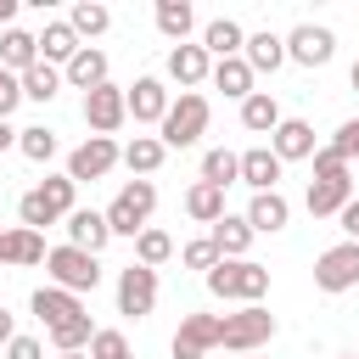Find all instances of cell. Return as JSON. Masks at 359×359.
<instances>
[{
  "mask_svg": "<svg viewBox=\"0 0 359 359\" xmlns=\"http://www.w3.org/2000/svg\"><path fill=\"white\" fill-rule=\"evenodd\" d=\"M62 359H90V353H62Z\"/></svg>",
  "mask_w": 359,
  "mask_h": 359,
  "instance_id": "f907efd6",
  "label": "cell"
},
{
  "mask_svg": "<svg viewBox=\"0 0 359 359\" xmlns=\"http://www.w3.org/2000/svg\"><path fill=\"white\" fill-rule=\"evenodd\" d=\"M241 45H247V34H241V22H230V17H213V22L202 28V50H208V56H219V62H224V56H236Z\"/></svg>",
  "mask_w": 359,
  "mask_h": 359,
  "instance_id": "44dd1931",
  "label": "cell"
},
{
  "mask_svg": "<svg viewBox=\"0 0 359 359\" xmlns=\"http://www.w3.org/2000/svg\"><path fill=\"white\" fill-rule=\"evenodd\" d=\"M118 157H123V151H118V140H112V135H90V140L67 157V180H73V185H79V180H101Z\"/></svg>",
  "mask_w": 359,
  "mask_h": 359,
  "instance_id": "9c48e42d",
  "label": "cell"
},
{
  "mask_svg": "<svg viewBox=\"0 0 359 359\" xmlns=\"http://www.w3.org/2000/svg\"><path fill=\"white\" fill-rule=\"evenodd\" d=\"M11 140H17V129H11V123H6V118H0V151H6V146H11Z\"/></svg>",
  "mask_w": 359,
  "mask_h": 359,
  "instance_id": "bcb514c9",
  "label": "cell"
},
{
  "mask_svg": "<svg viewBox=\"0 0 359 359\" xmlns=\"http://www.w3.org/2000/svg\"><path fill=\"white\" fill-rule=\"evenodd\" d=\"M34 314L45 320V331H56V325L79 320L84 309H79V297H73V292H62V286H39V292H34Z\"/></svg>",
  "mask_w": 359,
  "mask_h": 359,
  "instance_id": "2e32d148",
  "label": "cell"
},
{
  "mask_svg": "<svg viewBox=\"0 0 359 359\" xmlns=\"http://www.w3.org/2000/svg\"><path fill=\"white\" fill-rule=\"evenodd\" d=\"M73 180L67 174H50L45 185H34V191H22V202H17V219H22V230H45V224H56V219H67L73 213Z\"/></svg>",
  "mask_w": 359,
  "mask_h": 359,
  "instance_id": "6da1fadb",
  "label": "cell"
},
{
  "mask_svg": "<svg viewBox=\"0 0 359 359\" xmlns=\"http://www.w3.org/2000/svg\"><path fill=\"white\" fill-rule=\"evenodd\" d=\"M107 22H112V11H107V6H95V0H79V6H73V17H67V28H73L79 39L107 34Z\"/></svg>",
  "mask_w": 359,
  "mask_h": 359,
  "instance_id": "f546056e",
  "label": "cell"
},
{
  "mask_svg": "<svg viewBox=\"0 0 359 359\" xmlns=\"http://www.w3.org/2000/svg\"><path fill=\"white\" fill-rule=\"evenodd\" d=\"M337 219H342V230H348V241H359V196H353V202H348V208H342Z\"/></svg>",
  "mask_w": 359,
  "mask_h": 359,
  "instance_id": "f6af8a7d",
  "label": "cell"
},
{
  "mask_svg": "<svg viewBox=\"0 0 359 359\" xmlns=\"http://www.w3.org/2000/svg\"><path fill=\"white\" fill-rule=\"evenodd\" d=\"M241 180H247L252 191H275V180H280V157H275L269 146L241 151Z\"/></svg>",
  "mask_w": 359,
  "mask_h": 359,
  "instance_id": "ffe728a7",
  "label": "cell"
},
{
  "mask_svg": "<svg viewBox=\"0 0 359 359\" xmlns=\"http://www.w3.org/2000/svg\"><path fill=\"white\" fill-rule=\"evenodd\" d=\"M314 286H320V292H348V286H359V241L325 247L320 264H314Z\"/></svg>",
  "mask_w": 359,
  "mask_h": 359,
  "instance_id": "52a82bcc",
  "label": "cell"
},
{
  "mask_svg": "<svg viewBox=\"0 0 359 359\" xmlns=\"http://www.w3.org/2000/svg\"><path fill=\"white\" fill-rule=\"evenodd\" d=\"M90 359H135V353H129V337L107 325V331H95V337H90Z\"/></svg>",
  "mask_w": 359,
  "mask_h": 359,
  "instance_id": "f35d334b",
  "label": "cell"
},
{
  "mask_svg": "<svg viewBox=\"0 0 359 359\" xmlns=\"http://www.w3.org/2000/svg\"><path fill=\"white\" fill-rule=\"evenodd\" d=\"M208 292L213 297H241V303H258L269 292V269L252 264V258H219L208 269Z\"/></svg>",
  "mask_w": 359,
  "mask_h": 359,
  "instance_id": "7a4b0ae2",
  "label": "cell"
},
{
  "mask_svg": "<svg viewBox=\"0 0 359 359\" xmlns=\"http://www.w3.org/2000/svg\"><path fill=\"white\" fill-rule=\"evenodd\" d=\"M0 264H17V269H28V264H45V236L39 230H6L0 236Z\"/></svg>",
  "mask_w": 359,
  "mask_h": 359,
  "instance_id": "e0dca14e",
  "label": "cell"
},
{
  "mask_svg": "<svg viewBox=\"0 0 359 359\" xmlns=\"http://www.w3.org/2000/svg\"><path fill=\"white\" fill-rule=\"evenodd\" d=\"M168 258H174V241H168V230H140V236H135V264L157 269V264H168Z\"/></svg>",
  "mask_w": 359,
  "mask_h": 359,
  "instance_id": "836d02e7",
  "label": "cell"
},
{
  "mask_svg": "<svg viewBox=\"0 0 359 359\" xmlns=\"http://www.w3.org/2000/svg\"><path fill=\"white\" fill-rule=\"evenodd\" d=\"M0 342H11V314L0 309Z\"/></svg>",
  "mask_w": 359,
  "mask_h": 359,
  "instance_id": "c3c4849f",
  "label": "cell"
},
{
  "mask_svg": "<svg viewBox=\"0 0 359 359\" xmlns=\"http://www.w3.org/2000/svg\"><path fill=\"white\" fill-rule=\"evenodd\" d=\"M185 213H191L196 224H219V219H224V191L208 185V180H196V185L185 191Z\"/></svg>",
  "mask_w": 359,
  "mask_h": 359,
  "instance_id": "7402d4cb",
  "label": "cell"
},
{
  "mask_svg": "<svg viewBox=\"0 0 359 359\" xmlns=\"http://www.w3.org/2000/svg\"><path fill=\"white\" fill-rule=\"evenodd\" d=\"M90 337H95V325H90V314H79V320H67V325H56V331H50V342H56L62 353H79V348H84Z\"/></svg>",
  "mask_w": 359,
  "mask_h": 359,
  "instance_id": "74e56055",
  "label": "cell"
},
{
  "mask_svg": "<svg viewBox=\"0 0 359 359\" xmlns=\"http://www.w3.org/2000/svg\"><path fill=\"white\" fill-rule=\"evenodd\" d=\"M280 163H292V157H314V129L303 123V118H280L275 123V146H269Z\"/></svg>",
  "mask_w": 359,
  "mask_h": 359,
  "instance_id": "ac0fdd59",
  "label": "cell"
},
{
  "mask_svg": "<svg viewBox=\"0 0 359 359\" xmlns=\"http://www.w3.org/2000/svg\"><path fill=\"white\" fill-rule=\"evenodd\" d=\"M348 84H353V90H359V62H353V73H348Z\"/></svg>",
  "mask_w": 359,
  "mask_h": 359,
  "instance_id": "681fc988",
  "label": "cell"
},
{
  "mask_svg": "<svg viewBox=\"0 0 359 359\" xmlns=\"http://www.w3.org/2000/svg\"><path fill=\"white\" fill-rule=\"evenodd\" d=\"M168 73H174L180 84H202V79H208V50H202V45H174V50H168Z\"/></svg>",
  "mask_w": 359,
  "mask_h": 359,
  "instance_id": "484cf974",
  "label": "cell"
},
{
  "mask_svg": "<svg viewBox=\"0 0 359 359\" xmlns=\"http://www.w3.org/2000/svg\"><path fill=\"white\" fill-rule=\"evenodd\" d=\"M112 241V230H107V213H95V208H73L67 213V247H79V252H101Z\"/></svg>",
  "mask_w": 359,
  "mask_h": 359,
  "instance_id": "4fadbf2b",
  "label": "cell"
},
{
  "mask_svg": "<svg viewBox=\"0 0 359 359\" xmlns=\"http://www.w3.org/2000/svg\"><path fill=\"white\" fill-rule=\"evenodd\" d=\"M34 62H39V39H34V34H22V28H6V34H0V67L22 79Z\"/></svg>",
  "mask_w": 359,
  "mask_h": 359,
  "instance_id": "d6986e66",
  "label": "cell"
},
{
  "mask_svg": "<svg viewBox=\"0 0 359 359\" xmlns=\"http://www.w3.org/2000/svg\"><path fill=\"white\" fill-rule=\"evenodd\" d=\"M337 174H348V163H342L331 146H320V151H314V180H337Z\"/></svg>",
  "mask_w": 359,
  "mask_h": 359,
  "instance_id": "b9f144b4",
  "label": "cell"
},
{
  "mask_svg": "<svg viewBox=\"0 0 359 359\" xmlns=\"http://www.w3.org/2000/svg\"><path fill=\"white\" fill-rule=\"evenodd\" d=\"M241 50H247V56H241V62H247V67H252V73H275V67H280V62H286V45H280V39H275V34H269V28H264V34H252V39H247V45H241Z\"/></svg>",
  "mask_w": 359,
  "mask_h": 359,
  "instance_id": "cb8c5ba5",
  "label": "cell"
},
{
  "mask_svg": "<svg viewBox=\"0 0 359 359\" xmlns=\"http://www.w3.org/2000/svg\"><path fill=\"white\" fill-rule=\"evenodd\" d=\"M202 129H208V95L185 90V95L168 101V112H163V151H168V146H196Z\"/></svg>",
  "mask_w": 359,
  "mask_h": 359,
  "instance_id": "277c9868",
  "label": "cell"
},
{
  "mask_svg": "<svg viewBox=\"0 0 359 359\" xmlns=\"http://www.w3.org/2000/svg\"><path fill=\"white\" fill-rule=\"evenodd\" d=\"M331 151L348 163V157H359V118H348L342 129H337V140H331Z\"/></svg>",
  "mask_w": 359,
  "mask_h": 359,
  "instance_id": "60d3db41",
  "label": "cell"
},
{
  "mask_svg": "<svg viewBox=\"0 0 359 359\" xmlns=\"http://www.w3.org/2000/svg\"><path fill=\"white\" fill-rule=\"evenodd\" d=\"M208 348H219V314H185L174 331V359H202Z\"/></svg>",
  "mask_w": 359,
  "mask_h": 359,
  "instance_id": "7c38bea8",
  "label": "cell"
},
{
  "mask_svg": "<svg viewBox=\"0 0 359 359\" xmlns=\"http://www.w3.org/2000/svg\"><path fill=\"white\" fill-rule=\"evenodd\" d=\"M202 180L224 191L230 180H241V157H236V151H224V146H213V151L202 157Z\"/></svg>",
  "mask_w": 359,
  "mask_h": 359,
  "instance_id": "d6a6232c",
  "label": "cell"
},
{
  "mask_svg": "<svg viewBox=\"0 0 359 359\" xmlns=\"http://www.w3.org/2000/svg\"><path fill=\"white\" fill-rule=\"evenodd\" d=\"M185 264H191V269H213V264H219V247H213L208 236H196V241L185 247Z\"/></svg>",
  "mask_w": 359,
  "mask_h": 359,
  "instance_id": "ab89813d",
  "label": "cell"
},
{
  "mask_svg": "<svg viewBox=\"0 0 359 359\" xmlns=\"http://www.w3.org/2000/svg\"><path fill=\"white\" fill-rule=\"evenodd\" d=\"M45 269H50V280H56L62 292H73V297H79V292H95V286H101V264H95L90 252L67 247V241L45 252Z\"/></svg>",
  "mask_w": 359,
  "mask_h": 359,
  "instance_id": "5b68a950",
  "label": "cell"
},
{
  "mask_svg": "<svg viewBox=\"0 0 359 359\" xmlns=\"http://www.w3.org/2000/svg\"><path fill=\"white\" fill-rule=\"evenodd\" d=\"M123 118H129V107H123V90H118V84H95V90H84V123H90L95 135H112Z\"/></svg>",
  "mask_w": 359,
  "mask_h": 359,
  "instance_id": "8fae6325",
  "label": "cell"
},
{
  "mask_svg": "<svg viewBox=\"0 0 359 359\" xmlns=\"http://www.w3.org/2000/svg\"><path fill=\"white\" fill-rule=\"evenodd\" d=\"M123 107L135 112V123H163V112H168V90H163V79H135V84L123 90Z\"/></svg>",
  "mask_w": 359,
  "mask_h": 359,
  "instance_id": "5bb4252c",
  "label": "cell"
},
{
  "mask_svg": "<svg viewBox=\"0 0 359 359\" xmlns=\"http://www.w3.org/2000/svg\"><path fill=\"white\" fill-rule=\"evenodd\" d=\"M280 45H286V56H292V62H303V67H325V62H331V50H337L331 28H314V22H297Z\"/></svg>",
  "mask_w": 359,
  "mask_h": 359,
  "instance_id": "30bf717a",
  "label": "cell"
},
{
  "mask_svg": "<svg viewBox=\"0 0 359 359\" xmlns=\"http://www.w3.org/2000/svg\"><path fill=\"white\" fill-rule=\"evenodd\" d=\"M241 123H247V129H269V135H275V123H280V107H275V95L252 90V95L241 101Z\"/></svg>",
  "mask_w": 359,
  "mask_h": 359,
  "instance_id": "1f68e13d",
  "label": "cell"
},
{
  "mask_svg": "<svg viewBox=\"0 0 359 359\" xmlns=\"http://www.w3.org/2000/svg\"><path fill=\"white\" fill-rule=\"evenodd\" d=\"M17 84H22V95H28V101H50V95L62 90V73H56L50 62H34V67H28Z\"/></svg>",
  "mask_w": 359,
  "mask_h": 359,
  "instance_id": "4dcf8cb0",
  "label": "cell"
},
{
  "mask_svg": "<svg viewBox=\"0 0 359 359\" xmlns=\"http://www.w3.org/2000/svg\"><path fill=\"white\" fill-rule=\"evenodd\" d=\"M67 79H73L79 90H95V84H107V56H101V50H90V45H79V56L67 62Z\"/></svg>",
  "mask_w": 359,
  "mask_h": 359,
  "instance_id": "4316f807",
  "label": "cell"
},
{
  "mask_svg": "<svg viewBox=\"0 0 359 359\" xmlns=\"http://www.w3.org/2000/svg\"><path fill=\"white\" fill-rule=\"evenodd\" d=\"M123 163H129L135 174H151V168L163 163V140H151V135H135V140L123 146Z\"/></svg>",
  "mask_w": 359,
  "mask_h": 359,
  "instance_id": "8d00e7d4",
  "label": "cell"
},
{
  "mask_svg": "<svg viewBox=\"0 0 359 359\" xmlns=\"http://www.w3.org/2000/svg\"><path fill=\"white\" fill-rule=\"evenodd\" d=\"M208 241L219 247V258H241V252L252 247V224H247V219H230V213H224V219L213 224V236H208Z\"/></svg>",
  "mask_w": 359,
  "mask_h": 359,
  "instance_id": "d4e9b609",
  "label": "cell"
},
{
  "mask_svg": "<svg viewBox=\"0 0 359 359\" xmlns=\"http://www.w3.org/2000/svg\"><path fill=\"white\" fill-rule=\"evenodd\" d=\"M269 337H275V314L258 309V303H247L241 314H224V320H219V348H241V353H252V348L269 342Z\"/></svg>",
  "mask_w": 359,
  "mask_h": 359,
  "instance_id": "8992f818",
  "label": "cell"
},
{
  "mask_svg": "<svg viewBox=\"0 0 359 359\" xmlns=\"http://www.w3.org/2000/svg\"><path fill=\"white\" fill-rule=\"evenodd\" d=\"M17 146H22V157H28V163H50V157H56V135H50L45 123L17 129Z\"/></svg>",
  "mask_w": 359,
  "mask_h": 359,
  "instance_id": "d590c367",
  "label": "cell"
},
{
  "mask_svg": "<svg viewBox=\"0 0 359 359\" xmlns=\"http://www.w3.org/2000/svg\"><path fill=\"white\" fill-rule=\"evenodd\" d=\"M39 50H45V62H73V56H79V34H73L67 22H45Z\"/></svg>",
  "mask_w": 359,
  "mask_h": 359,
  "instance_id": "83f0119b",
  "label": "cell"
},
{
  "mask_svg": "<svg viewBox=\"0 0 359 359\" xmlns=\"http://www.w3.org/2000/svg\"><path fill=\"white\" fill-rule=\"evenodd\" d=\"M342 359H353V353H342Z\"/></svg>",
  "mask_w": 359,
  "mask_h": 359,
  "instance_id": "816d5d0a",
  "label": "cell"
},
{
  "mask_svg": "<svg viewBox=\"0 0 359 359\" xmlns=\"http://www.w3.org/2000/svg\"><path fill=\"white\" fill-rule=\"evenodd\" d=\"M286 219H292V208H286V196H280V191H258V196H252V208H247L252 236H258V230H280Z\"/></svg>",
  "mask_w": 359,
  "mask_h": 359,
  "instance_id": "603a6c76",
  "label": "cell"
},
{
  "mask_svg": "<svg viewBox=\"0 0 359 359\" xmlns=\"http://www.w3.org/2000/svg\"><path fill=\"white\" fill-rule=\"evenodd\" d=\"M151 303H157V269L129 264V269L118 275V314L140 320V314H151Z\"/></svg>",
  "mask_w": 359,
  "mask_h": 359,
  "instance_id": "ba28073f",
  "label": "cell"
},
{
  "mask_svg": "<svg viewBox=\"0 0 359 359\" xmlns=\"http://www.w3.org/2000/svg\"><path fill=\"white\" fill-rule=\"evenodd\" d=\"M6 359H39V342L34 337H11L6 342Z\"/></svg>",
  "mask_w": 359,
  "mask_h": 359,
  "instance_id": "ee69618b",
  "label": "cell"
},
{
  "mask_svg": "<svg viewBox=\"0 0 359 359\" xmlns=\"http://www.w3.org/2000/svg\"><path fill=\"white\" fill-rule=\"evenodd\" d=\"M191 22H196V17H191V6H185V0H157V28H163L168 39H180V45H185Z\"/></svg>",
  "mask_w": 359,
  "mask_h": 359,
  "instance_id": "e575fe53",
  "label": "cell"
},
{
  "mask_svg": "<svg viewBox=\"0 0 359 359\" xmlns=\"http://www.w3.org/2000/svg\"><path fill=\"white\" fill-rule=\"evenodd\" d=\"M348 202H353V180H348V174L309 185V213H314V219H331V213H342Z\"/></svg>",
  "mask_w": 359,
  "mask_h": 359,
  "instance_id": "9a60e30c",
  "label": "cell"
},
{
  "mask_svg": "<svg viewBox=\"0 0 359 359\" xmlns=\"http://www.w3.org/2000/svg\"><path fill=\"white\" fill-rule=\"evenodd\" d=\"M213 84H219L224 95H241V101H247V95H252V67H247L241 56H224V62L213 67Z\"/></svg>",
  "mask_w": 359,
  "mask_h": 359,
  "instance_id": "f1b7e54d",
  "label": "cell"
},
{
  "mask_svg": "<svg viewBox=\"0 0 359 359\" xmlns=\"http://www.w3.org/2000/svg\"><path fill=\"white\" fill-rule=\"evenodd\" d=\"M151 208H157V185L151 180H129L112 196V208H107V230L112 236H140L146 219H151Z\"/></svg>",
  "mask_w": 359,
  "mask_h": 359,
  "instance_id": "3957f363",
  "label": "cell"
},
{
  "mask_svg": "<svg viewBox=\"0 0 359 359\" xmlns=\"http://www.w3.org/2000/svg\"><path fill=\"white\" fill-rule=\"evenodd\" d=\"M22 101V84H17V73H6L0 67V118H11V107Z\"/></svg>",
  "mask_w": 359,
  "mask_h": 359,
  "instance_id": "7bdbcfd3",
  "label": "cell"
},
{
  "mask_svg": "<svg viewBox=\"0 0 359 359\" xmlns=\"http://www.w3.org/2000/svg\"><path fill=\"white\" fill-rule=\"evenodd\" d=\"M17 17V0H0V22H11Z\"/></svg>",
  "mask_w": 359,
  "mask_h": 359,
  "instance_id": "7dc6e473",
  "label": "cell"
}]
</instances>
